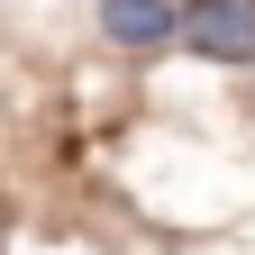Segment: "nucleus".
Segmentation results:
<instances>
[{
    "label": "nucleus",
    "mask_w": 255,
    "mask_h": 255,
    "mask_svg": "<svg viewBox=\"0 0 255 255\" xmlns=\"http://www.w3.org/2000/svg\"><path fill=\"white\" fill-rule=\"evenodd\" d=\"M0 255H9V219H0Z\"/></svg>",
    "instance_id": "7ed1b4c3"
},
{
    "label": "nucleus",
    "mask_w": 255,
    "mask_h": 255,
    "mask_svg": "<svg viewBox=\"0 0 255 255\" xmlns=\"http://www.w3.org/2000/svg\"><path fill=\"white\" fill-rule=\"evenodd\" d=\"M91 18H101V46H110V55L155 64V55H173L182 0H91Z\"/></svg>",
    "instance_id": "f03ea898"
},
{
    "label": "nucleus",
    "mask_w": 255,
    "mask_h": 255,
    "mask_svg": "<svg viewBox=\"0 0 255 255\" xmlns=\"http://www.w3.org/2000/svg\"><path fill=\"white\" fill-rule=\"evenodd\" d=\"M173 46L191 64H255V0H182V27H173Z\"/></svg>",
    "instance_id": "f257e3e1"
}]
</instances>
